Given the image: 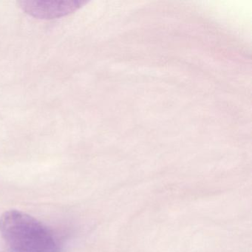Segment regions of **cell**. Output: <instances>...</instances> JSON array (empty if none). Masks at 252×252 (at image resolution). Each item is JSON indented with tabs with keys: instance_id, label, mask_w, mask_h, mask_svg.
<instances>
[{
	"instance_id": "6da1fadb",
	"label": "cell",
	"mask_w": 252,
	"mask_h": 252,
	"mask_svg": "<svg viewBox=\"0 0 252 252\" xmlns=\"http://www.w3.org/2000/svg\"><path fill=\"white\" fill-rule=\"evenodd\" d=\"M0 233L9 252H62L52 231L40 221L18 210L0 217Z\"/></svg>"
},
{
	"instance_id": "7a4b0ae2",
	"label": "cell",
	"mask_w": 252,
	"mask_h": 252,
	"mask_svg": "<svg viewBox=\"0 0 252 252\" xmlns=\"http://www.w3.org/2000/svg\"><path fill=\"white\" fill-rule=\"evenodd\" d=\"M79 5L77 1H23L21 6L35 17L55 18L65 15L76 10Z\"/></svg>"
}]
</instances>
